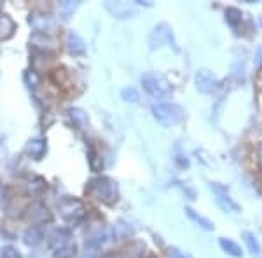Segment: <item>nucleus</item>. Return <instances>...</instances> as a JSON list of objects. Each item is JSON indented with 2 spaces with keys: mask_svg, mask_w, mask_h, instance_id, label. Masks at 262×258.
Segmentation results:
<instances>
[{
  "mask_svg": "<svg viewBox=\"0 0 262 258\" xmlns=\"http://www.w3.org/2000/svg\"><path fill=\"white\" fill-rule=\"evenodd\" d=\"M140 82L143 86V91L152 98H168L173 92V86L170 84L164 75L158 74V72H145L140 77Z\"/></svg>",
  "mask_w": 262,
  "mask_h": 258,
  "instance_id": "1",
  "label": "nucleus"
},
{
  "mask_svg": "<svg viewBox=\"0 0 262 258\" xmlns=\"http://www.w3.org/2000/svg\"><path fill=\"white\" fill-rule=\"evenodd\" d=\"M154 119L164 128L180 124L185 119V110L177 103H156L150 108Z\"/></svg>",
  "mask_w": 262,
  "mask_h": 258,
  "instance_id": "2",
  "label": "nucleus"
},
{
  "mask_svg": "<svg viewBox=\"0 0 262 258\" xmlns=\"http://www.w3.org/2000/svg\"><path fill=\"white\" fill-rule=\"evenodd\" d=\"M88 192L91 194L95 199H98L101 202H112L114 199H117V187L116 183L107 178V176H98V178H93L90 185L86 187Z\"/></svg>",
  "mask_w": 262,
  "mask_h": 258,
  "instance_id": "3",
  "label": "nucleus"
},
{
  "mask_svg": "<svg viewBox=\"0 0 262 258\" xmlns=\"http://www.w3.org/2000/svg\"><path fill=\"white\" fill-rule=\"evenodd\" d=\"M163 45H173L175 51H179V48L175 45V35H173V30L168 23L156 25L149 33V48L152 51L163 48Z\"/></svg>",
  "mask_w": 262,
  "mask_h": 258,
  "instance_id": "4",
  "label": "nucleus"
},
{
  "mask_svg": "<svg viewBox=\"0 0 262 258\" xmlns=\"http://www.w3.org/2000/svg\"><path fill=\"white\" fill-rule=\"evenodd\" d=\"M60 215L63 217V220L69 223H77L81 222L86 215V208H84L81 199H65V201L60 204Z\"/></svg>",
  "mask_w": 262,
  "mask_h": 258,
  "instance_id": "5",
  "label": "nucleus"
},
{
  "mask_svg": "<svg viewBox=\"0 0 262 258\" xmlns=\"http://www.w3.org/2000/svg\"><path fill=\"white\" fill-rule=\"evenodd\" d=\"M25 220L30 223L32 227L42 225V223H49L53 220V213L49 211L48 204H44L42 201H35L28 206L27 213H25Z\"/></svg>",
  "mask_w": 262,
  "mask_h": 258,
  "instance_id": "6",
  "label": "nucleus"
},
{
  "mask_svg": "<svg viewBox=\"0 0 262 258\" xmlns=\"http://www.w3.org/2000/svg\"><path fill=\"white\" fill-rule=\"evenodd\" d=\"M194 82H196V89L203 92V95H212L219 89V79L215 77V74L208 68H201L196 72V77H194Z\"/></svg>",
  "mask_w": 262,
  "mask_h": 258,
  "instance_id": "7",
  "label": "nucleus"
},
{
  "mask_svg": "<svg viewBox=\"0 0 262 258\" xmlns=\"http://www.w3.org/2000/svg\"><path fill=\"white\" fill-rule=\"evenodd\" d=\"M103 7L107 9L108 14L116 19H128L137 16V6L135 4H128V2H112V0H107L103 2Z\"/></svg>",
  "mask_w": 262,
  "mask_h": 258,
  "instance_id": "8",
  "label": "nucleus"
},
{
  "mask_svg": "<svg viewBox=\"0 0 262 258\" xmlns=\"http://www.w3.org/2000/svg\"><path fill=\"white\" fill-rule=\"evenodd\" d=\"M28 23L32 25L35 33H42V35H49V33L56 28V23H54V19L51 18L49 14H39V12L30 14Z\"/></svg>",
  "mask_w": 262,
  "mask_h": 258,
  "instance_id": "9",
  "label": "nucleus"
},
{
  "mask_svg": "<svg viewBox=\"0 0 262 258\" xmlns=\"http://www.w3.org/2000/svg\"><path fill=\"white\" fill-rule=\"evenodd\" d=\"M72 239V232L70 228L67 227H58V228H53V230L49 232L48 236V244L49 248L53 249H58L61 246H65V244H69Z\"/></svg>",
  "mask_w": 262,
  "mask_h": 258,
  "instance_id": "10",
  "label": "nucleus"
},
{
  "mask_svg": "<svg viewBox=\"0 0 262 258\" xmlns=\"http://www.w3.org/2000/svg\"><path fill=\"white\" fill-rule=\"evenodd\" d=\"M65 44H67V49L70 51V54L74 56H81V54L86 53V42L77 32H69L65 37Z\"/></svg>",
  "mask_w": 262,
  "mask_h": 258,
  "instance_id": "11",
  "label": "nucleus"
},
{
  "mask_svg": "<svg viewBox=\"0 0 262 258\" xmlns=\"http://www.w3.org/2000/svg\"><path fill=\"white\" fill-rule=\"evenodd\" d=\"M46 150H48V143L42 138H32L30 142L27 143V154L35 160H40L44 157Z\"/></svg>",
  "mask_w": 262,
  "mask_h": 258,
  "instance_id": "12",
  "label": "nucleus"
},
{
  "mask_svg": "<svg viewBox=\"0 0 262 258\" xmlns=\"http://www.w3.org/2000/svg\"><path fill=\"white\" fill-rule=\"evenodd\" d=\"M44 241V232H42L40 227H28L27 230L23 232V243L25 246L28 248H35Z\"/></svg>",
  "mask_w": 262,
  "mask_h": 258,
  "instance_id": "13",
  "label": "nucleus"
},
{
  "mask_svg": "<svg viewBox=\"0 0 262 258\" xmlns=\"http://www.w3.org/2000/svg\"><path fill=\"white\" fill-rule=\"evenodd\" d=\"M16 32V23L6 12H0V39H11Z\"/></svg>",
  "mask_w": 262,
  "mask_h": 258,
  "instance_id": "14",
  "label": "nucleus"
},
{
  "mask_svg": "<svg viewBox=\"0 0 262 258\" xmlns=\"http://www.w3.org/2000/svg\"><path fill=\"white\" fill-rule=\"evenodd\" d=\"M215 201H217L221 209L226 211V213L227 211H229V213H239V211H242L239 204L229 196V194H215Z\"/></svg>",
  "mask_w": 262,
  "mask_h": 258,
  "instance_id": "15",
  "label": "nucleus"
},
{
  "mask_svg": "<svg viewBox=\"0 0 262 258\" xmlns=\"http://www.w3.org/2000/svg\"><path fill=\"white\" fill-rule=\"evenodd\" d=\"M219 246L222 248V251L226 253V255H229L232 258H242L243 256L242 246H239L238 243H234L232 239H229V238H221V239H219Z\"/></svg>",
  "mask_w": 262,
  "mask_h": 258,
  "instance_id": "16",
  "label": "nucleus"
},
{
  "mask_svg": "<svg viewBox=\"0 0 262 258\" xmlns=\"http://www.w3.org/2000/svg\"><path fill=\"white\" fill-rule=\"evenodd\" d=\"M69 117L79 129H86L88 126H90V115H88L82 108H77V107L70 108L69 110Z\"/></svg>",
  "mask_w": 262,
  "mask_h": 258,
  "instance_id": "17",
  "label": "nucleus"
},
{
  "mask_svg": "<svg viewBox=\"0 0 262 258\" xmlns=\"http://www.w3.org/2000/svg\"><path fill=\"white\" fill-rule=\"evenodd\" d=\"M184 211H185V215H187V217L191 218L194 223H198V225H200L201 228H205V230H213V228H215V225H213L212 220H208L206 217H203V215L198 213L196 209H192V208H185Z\"/></svg>",
  "mask_w": 262,
  "mask_h": 258,
  "instance_id": "18",
  "label": "nucleus"
},
{
  "mask_svg": "<svg viewBox=\"0 0 262 258\" xmlns=\"http://www.w3.org/2000/svg\"><path fill=\"white\" fill-rule=\"evenodd\" d=\"M242 238L245 241V244H247L248 251H250L253 256H259L260 251H262V248H260L259 239L255 238V234H253V232H250V230H243L242 232Z\"/></svg>",
  "mask_w": 262,
  "mask_h": 258,
  "instance_id": "19",
  "label": "nucleus"
},
{
  "mask_svg": "<svg viewBox=\"0 0 262 258\" xmlns=\"http://www.w3.org/2000/svg\"><path fill=\"white\" fill-rule=\"evenodd\" d=\"M224 14H226V23L231 25V27H238L243 19V12L238 7H227Z\"/></svg>",
  "mask_w": 262,
  "mask_h": 258,
  "instance_id": "20",
  "label": "nucleus"
},
{
  "mask_svg": "<svg viewBox=\"0 0 262 258\" xmlns=\"http://www.w3.org/2000/svg\"><path fill=\"white\" fill-rule=\"evenodd\" d=\"M75 253H77V248L75 244H65V246L54 249V258H74Z\"/></svg>",
  "mask_w": 262,
  "mask_h": 258,
  "instance_id": "21",
  "label": "nucleus"
},
{
  "mask_svg": "<svg viewBox=\"0 0 262 258\" xmlns=\"http://www.w3.org/2000/svg\"><path fill=\"white\" fill-rule=\"evenodd\" d=\"M121 98L126 101V103H138L140 101V92H138L135 87H124L121 91Z\"/></svg>",
  "mask_w": 262,
  "mask_h": 258,
  "instance_id": "22",
  "label": "nucleus"
},
{
  "mask_svg": "<svg viewBox=\"0 0 262 258\" xmlns=\"http://www.w3.org/2000/svg\"><path fill=\"white\" fill-rule=\"evenodd\" d=\"M44 189H46V180L42 178V176H33V178L28 181V192L30 194H40Z\"/></svg>",
  "mask_w": 262,
  "mask_h": 258,
  "instance_id": "23",
  "label": "nucleus"
},
{
  "mask_svg": "<svg viewBox=\"0 0 262 258\" xmlns=\"http://www.w3.org/2000/svg\"><path fill=\"white\" fill-rule=\"evenodd\" d=\"M81 6V2H72V0H65V2H61L60 4V7H61V14H63V18L65 19H69L70 18V14L74 12L77 7Z\"/></svg>",
  "mask_w": 262,
  "mask_h": 258,
  "instance_id": "24",
  "label": "nucleus"
},
{
  "mask_svg": "<svg viewBox=\"0 0 262 258\" xmlns=\"http://www.w3.org/2000/svg\"><path fill=\"white\" fill-rule=\"evenodd\" d=\"M0 255H2V258H21V253L18 251V248H14L12 244H7V246H4L0 249Z\"/></svg>",
  "mask_w": 262,
  "mask_h": 258,
  "instance_id": "25",
  "label": "nucleus"
},
{
  "mask_svg": "<svg viewBox=\"0 0 262 258\" xmlns=\"http://www.w3.org/2000/svg\"><path fill=\"white\" fill-rule=\"evenodd\" d=\"M25 82L28 84V87H37L40 84V77L37 75V72L28 70L27 74H25Z\"/></svg>",
  "mask_w": 262,
  "mask_h": 258,
  "instance_id": "26",
  "label": "nucleus"
},
{
  "mask_svg": "<svg viewBox=\"0 0 262 258\" xmlns=\"http://www.w3.org/2000/svg\"><path fill=\"white\" fill-rule=\"evenodd\" d=\"M168 256L170 258H192L189 253H185V251H182V249H179V248H170L168 249Z\"/></svg>",
  "mask_w": 262,
  "mask_h": 258,
  "instance_id": "27",
  "label": "nucleus"
},
{
  "mask_svg": "<svg viewBox=\"0 0 262 258\" xmlns=\"http://www.w3.org/2000/svg\"><path fill=\"white\" fill-rule=\"evenodd\" d=\"M253 63H255V66H262V45H259L253 53Z\"/></svg>",
  "mask_w": 262,
  "mask_h": 258,
  "instance_id": "28",
  "label": "nucleus"
},
{
  "mask_svg": "<svg viewBox=\"0 0 262 258\" xmlns=\"http://www.w3.org/2000/svg\"><path fill=\"white\" fill-rule=\"evenodd\" d=\"M81 258H98V249H93V248H86L82 253Z\"/></svg>",
  "mask_w": 262,
  "mask_h": 258,
  "instance_id": "29",
  "label": "nucleus"
},
{
  "mask_svg": "<svg viewBox=\"0 0 262 258\" xmlns=\"http://www.w3.org/2000/svg\"><path fill=\"white\" fill-rule=\"evenodd\" d=\"M257 160H259V164L262 166V143L257 147Z\"/></svg>",
  "mask_w": 262,
  "mask_h": 258,
  "instance_id": "30",
  "label": "nucleus"
},
{
  "mask_svg": "<svg viewBox=\"0 0 262 258\" xmlns=\"http://www.w3.org/2000/svg\"><path fill=\"white\" fill-rule=\"evenodd\" d=\"M138 6H145V7H152V2H143V0H137Z\"/></svg>",
  "mask_w": 262,
  "mask_h": 258,
  "instance_id": "31",
  "label": "nucleus"
},
{
  "mask_svg": "<svg viewBox=\"0 0 262 258\" xmlns=\"http://www.w3.org/2000/svg\"><path fill=\"white\" fill-rule=\"evenodd\" d=\"M101 258H122V256H119V255H114V253H111V255H103Z\"/></svg>",
  "mask_w": 262,
  "mask_h": 258,
  "instance_id": "32",
  "label": "nucleus"
},
{
  "mask_svg": "<svg viewBox=\"0 0 262 258\" xmlns=\"http://www.w3.org/2000/svg\"><path fill=\"white\" fill-rule=\"evenodd\" d=\"M143 258H156V256H152V255H147V256H143Z\"/></svg>",
  "mask_w": 262,
  "mask_h": 258,
  "instance_id": "33",
  "label": "nucleus"
},
{
  "mask_svg": "<svg viewBox=\"0 0 262 258\" xmlns=\"http://www.w3.org/2000/svg\"><path fill=\"white\" fill-rule=\"evenodd\" d=\"M259 23H260V27H262V18H260V19H259Z\"/></svg>",
  "mask_w": 262,
  "mask_h": 258,
  "instance_id": "34",
  "label": "nucleus"
},
{
  "mask_svg": "<svg viewBox=\"0 0 262 258\" xmlns=\"http://www.w3.org/2000/svg\"><path fill=\"white\" fill-rule=\"evenodd\" d=\"M253 258H260V256H253Z\"/></svg>",
  "mask_w": 262,
  "mask_h": 258,
  "instance_id": "35",
  "label": "nucleus"
}]
</instances>
